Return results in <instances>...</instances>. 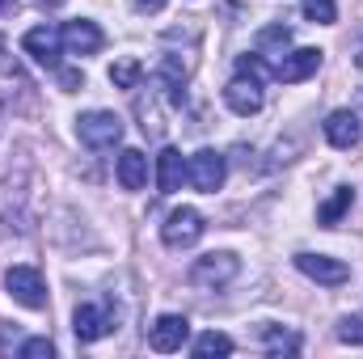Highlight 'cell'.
I'll list each match as a JSON object with an SVG mask.
<instances>
[{
	"label": "cell",
	"instance_id": "9",
	"mask_svg": "<svg viewBox=\"0 0 363 359\" xmlns=\"http://www.w3.org/2000/svg\"><path fill=\"white\" fill-rule=\"evenodd\" d=\"M224 101H228V110L233 114H241V118H250V114H258L262 110V81H254V77H233L228 85H224Z\"/></svg>",
	"mask_w": 363,
	"mask_h": 359
},
{
	"label": "cell",
	"instance_id": "1",
	"mask_svg": "<svg viewBox=\"0 0 363 359\" xmlns=\"http://www.w3.org/2000/svg\"><path fill=\"white\" fill-rule=\"evenodd\" d=\"M77 136L85 148H114L123 140V118L114 110H89L77 118Z\"/></svg>",
	"mask_w": 363,
	"mask_h": 359
},
{
	"label": "cell",
	"instance_id": "14",
	"mask_svg": "<svg viewBox=\"0 0 363 359\" xmlns=\"http://www.w3.org/2000/svg\"><path fill=\"white\" fill-rule=\"evenodd\" d=\"M325 140H330L334 148H355V144H359V118H355L351 110H334V114L325 118Z\"/></svg>",
	"mask_w": 363,
	"mask_h": 359
},
{
	"label": "cell",
	"instance_id": "24",
	"mask_svg": "<svg viewBox=\"0 0 363 359\" xmlns=\"http://www.w3.org/2000/svg\"><path fill=\"white\" fill-rule=\"evenodd\" d=\"M338 343H363V317H342L338 321Z\"/></svg>",
	"mask_w": 363,
	"mask_h": 359
},
{
	"label": "cell",
	"instance_id": "15",
	"mask_svg": "<svg viewBox=\"0 0 363 359\" xmlns=\"http://www.w3.org/2000/svg\"><path fill=\"white\" fill-rule=\"evenodd\" d=\"M144 182H148V157L140 148H123V157H118V186L123 190H144Z\"/></svg>",
	"mask_w": 363,
	"mask_h": 359
},
{
	"label": "cell",
	"instance_id": "25",
	"mask_svg": "<svg viewBox=\"0 0 363 359\" xmlns=\"http://www.w3.org/2000/svg\"><path fill=\"white\" fill-rule=\"evenodd\" d=\"M60 85L72 93V89H81V85H85V77H81V72H72V68H60Z\"/></svg>",
	"mask_w": 363,
	"mask_h": 359
},
{
	"label": "cell",
	"instance_id": "5",
	"mask_svg": "<svg viewBox=\"0 0 363 359\" xmlns=\"http://www.w3.org/2000/svg\"><path fill=\"white\" fill-rule=\"evenodd\" d=\"M21 47H26V55H30L34 64H43V68H60V55H64V30H55V26H34V30H26Z\"/></svg>",
	"mask_w": 363,
	"mask_h": 359
},
{
	"label": "cell",
	"instance_id": "28",
	"mask_svg": "<svg viewBox=\"0 0 363 359\" xmlns=\"http://www.w3.org/2000/svg\"><path fill=\"white\" fill-rule=\"evenodd\" d=\"M38 4H60V0H38Z\"/></svg>",
	"mask_w": 363,
	"mask_h": 359
},
{
	"label": "cell",
	"instance_id": "26",
	"mask_svg": "<svg viewBox=\"0 0 363 359\" xmlns=\"http://www.w3.org/2000/svg\"><path fill=\"white\" fill-rule=\"evenodd\" d=\"M135 9H140V13H161L165 0H135Z\"/></svg>",
	"mask_w": 363,
	"mask_h": 359
},
{
	"label": "cell",
	"instance_id": "8",
	"mask_svg": "<svg viewBox=\"0 0 363 359\" xmlns=\"http://www.w3.org/2000/svg\"><path fill=\"white\" fill-rule=\"evenodd\" d=\"M190 338V321L182 313H161L152 326H148V347L152 351H182V343Z\"/></svg>",
	"mask_w": 363,
	"mask_h": 359
},
{
	"label": "cell",
	"instance_id": "19",
	"mask_svg": "<svg viewBox=\"0 0 363 359\" xmlns=\"http://www.w3.org/2000/svg\"><path fill=\"white\" fill-rule=\"evenodd\" d=\"M262 347L271 355H296L300 351V338L291 330H279V326H262Z\"/></svg>",
	"mask_w": 363,
	"mask_h": 359
},
{
	"label": "cell",
	"instance_id": "3",
	"mask_svg": "<svg viewBox=\"0 0 363 359\" xmlns=\"http://www.w3.org/2000/svg\"><path fill=\"white\" fill-rule=\"evenodd\" d=\"M4 292L21 309H47V283L34 267H9L4 270Z\"/></svg>",
	"mask_w": 363,
	"mask_h": 359
},
{
	"label": "cell",
	"instance_id": "18",
	"mask_svg": "<svg viewBox=\"0 0 363 359\" xmlns=\"http://www.w3.org/2000/svg\"><path fill=\"white\" fill-rule=\"evenodd\" d=\"M194 355H199V359L233 355V338H228V334H220V330H207V334H199V338H194Z\"/></svg>",
	"mask_w": 363,
	"mask_h": 359
},
{
	"label": "cell",
	"instance_id": "29",
	"mask_svg": "<svg viewBox=\"0 0 363 359\" xmlns=\"http://www.w3.org/2000/svg\"><path fill=\"white\" fill-rule=\"evenodd\" d=\"M0 9H9V0H0Z\"/></svg>",
	"mask_w": 363,
	"mask_h": 359
},
{
	"label": "cell",
	"instance_id": "10",
	"mask_svg": "<svg viewBox=\"0 0 363 359\" xmlns=\"http://www.w3.org/2000/svg\"><path fill=\"white\" fill-rule=\"evenodd\" d=\"M72 330H77L81 343H97V338H106V334L114 330V309H110V304H81L77 317H72Z\"/></svg>",
	"mask_w": 363,
	"mask_h": 359
},
{
	"label": "cell",
	"instance_id": "2",
	"mask_svg": "<svg viewBox=\"0 0 363 359\" xmlns=\"http://www.w3.org/2000/svg\"><path fill=\"white\" fill-rule=\"evenodd\" d=\"M237 270H241L237 254L216 250V254H203V258L190 263V283H199V287H224V283L237 279Z\"/></svg>",
	"mask_w": 363,
	"mask_h": 359
},
{
	"label": "cell",
	"instance_id": "21",
	"mask_svg": "<svg viewBox=\"0 0 363 359\" xmlns=\"http://www.w3.org/2000/svg\"><path fill=\"white\" fill-rule=\"evenodd\" d=\"M300 13L317 26H334L338 21V4L334 0H300Z\"/></svg>",
	"mask_w": 363,
	"mask_h": 359
},
{
	"label": "cell",
	"instance_id": "22",
	"mask_svg": "<svg viewBox=\"0 0 363 359\" xmlns=\"http://www.w3.org/2000/svg\"><path fill=\"white\" fill-rule=\"evenodd\" d=\"M17 355L21 359H51L55 355V347H51V338H30V343L17 347Z\"/></svg>",
	"mask_w": 363,
	"mask_h": 359
},
{
	"label": "cell",
	"instance_id": "11",
	"mask_svg": "<svg viewBox=\"0 0 363 359\" xmlns=\"http://www.w3.org/2000/svg\"><path fill=\"white\" fill-rule=\"evenodd\" d=\"M317 68H321V51H317V47H300V51H287V55L274 64V77H279L283 85H300V81H308Z\"/></svg>",
	"mask_w": 363,
	"mask_h": 359
},
{
	"label": "cell",
	"instance_id": "23",
	"mask_svg": "<svg viewBox=\"0 0 363 359\" xmlns=\"http://www.w3.org/2000/svg\"><path fill=\"white\" fill-rule=\"evenodd\" d=\"M237 72H241V77H254V81H267L262 55H241V60H237Z\"/></svg>",
	"mask_w": 363,
	"mask_h": 359
},
{
	"label": "cell",
	"instance_id": "27",
	"mask_svg": "<svg viewBox=\"0 0 363 359\" xmlns=\"http://www.w3.org/2000/svg\"><path fill=\"white\" fill-rule=\"evenodd\" d=\"M0 55H4V34H0Z\"/></svg>",
	"mask_w": 363,
	"mask_h": 359
},
{
	"label": "cell",
	"instance_id": "6",
	"mask_svg": "<svg viewBox=\"0 0 363 359\" xmlns=\"http://www.w3.org/2000/svg\"><path fill=\"white\" fill-rule=\"evenodd\" d=\"M224 174H228V165H224V157H220L216 148L194 153V157H190V165H186L190 186H194V190H203V194H216V190L224 186Z\"/></svg>",
	"mask_w": 363,
	"mask_h": 359
},
{
	"label": "cell",
	"instance_id": "12",
	"mask_svg": "<svg viewBox=\"0 0 363 359\" xmlns=\"http://www.w3.org/2000/svg\"><path fill=\"white\" fill-rule=\"evenodd\" d=\"M101 43H106V34L97 30V21H68L64 26V47L72 51V55H97L101 51Z\"/></svg>",
	"mask_w": 363,
	"mask_h": 359
},
{
	"label": "cell",
	"instance_id": "13",
	"mask_svg": "<svg viewBox=\"0 0 363 359\" xmlns=\"http://www.w3.org/2000/svg\"><path fill=\"white\" fill-rule=\"evenodd\" d=\"M182 182H186V161H182L178 148H161L157 153V190L161 194H174L182 190Z\"/></svg>",
	"mask_w": 363,
	"mask_h": 359
},
{
	"label": "cell",
	"instance_id": "4",
	"mask_svg": "<svg viewBox=\"0 0 363 359\" xmlns=\"http://www.w3.org/2000/svg\"><path fill=\"white\" fill-rule=\"evenodd\" d=\"M203 216L194 211V207H178V211H169L165 216V224H161V241L169 245V250H190L199 237H203Z\"/></svg>",
	"mask_w": 363,
	"mask_h": 359
},
{
	"label": "cell",
	"instance_id": "7",
	"mask_svg": "<svg viewBox=\"0 0 363 359\" xmlns=\"http://www.w3.org/2000/svg\"><path fill=\"white\" fill-rule=\"evenodd\" d=\"M296 270L308 275L313 283H325V287H342L351 279V267L342 258H330V254H296Z\"/></svg>",
	"mask_w": 363,
	"mask_h": 359
},
{
	"label": "cell",
	"instance_id": "20",
	"mask_svg": "<svg viewBox=\"0 0 363 359\" xmlns=\"http://www.w3.org/2000/svg\"><path fill=\"white\" fill-rule=\"evenodd\" d=\"M140 77H144L140 60H114L110 64V85L114 89H140Z\"/></svg>",
	"mask_w": 363,
	"mask_h": 359
},
{
	"label": "cell",
	"instance_id": "17",
	"mask_svg": "<svg viewBox=\"0 0 363 359\" xmlns=\"http://www.w3.org/2000/svg\"><path fill=\"white\" fill-rule=\"evenodd\" d=\"M287 47H291V30H287L283 21H279V26H267V30L258 34V55H262V60H283Z\"/></svg>",
	"mask_w": 363,
	"mask_h": 359
},
{
	"label": "cell",
	"instance_id": "16",
	"mask_svg": "<svg viewBox=\"0 0 363 359\" xmlns=\"http://www.w3.org/2000/svg\"><path fill=\"white\" fill-rule=\"evenodd\" d=\"M351 203H355V190H351V186H338V190H334V194L317 207V220H321L325 228H334V224L351 211Z\"/></svg>",
	"mask_w": 363,
	"mask_h": 359
}]
</instances>
